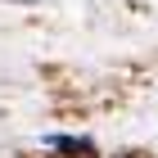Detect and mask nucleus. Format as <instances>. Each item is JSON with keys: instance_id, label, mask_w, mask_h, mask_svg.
Masks as SVG:
<instances>
[{"instance_id": "obj_1", "label": "nucleus", "mask_w": 158, "mask_h": 158, "mask_svg": "<svg viewBox=\"0 0 158 158\" xmlns=\"http://www.w3.org/2000/svg\"><path fill=\"white\" fill-rule=\"evenodd\" d=\"M50 149H63V154H90V140H73V135H50Z\"/></svg>"}]
</instances>
